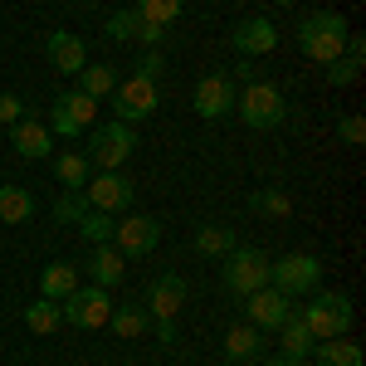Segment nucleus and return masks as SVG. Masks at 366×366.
<instances>
[{"label": "nucleus", "instance_id": "obj_24", "mask_svg": "<svg viewBox=\"0 0 366 366\" xmlns=\"http://www.w3.org/2000/svg\"><path fill=\"white\" fill-rule=\"evenodd\" d=\"M234 244H239V239H234V229H229V225H200L196 229V254H200V259H215V264H220Z\"/></svg>", "mask_w": 366, "mask_h": 366}, {"label": "nucleus", "instance_id": "obj_19", "mask_svg": "<svg viewBox=\"0 0 366 366\" xmlns=\"http://www.w3.org/2000/svg\"><path fill=\"white\" fill-rule=\"evenodd\" d=\"M74 288H79V264H69V259L44 264V274H39V298H54V303H64Z\"/></svg>", "mask_w": 366, "mask_h": 366}, {"label": "nucleus", "instance_id": "obj_8", "mask_svg": "<svg viewBox=\"0 0 366 366\" xmlns=\"http://www.w3.org/2000/svg\"><path fill=\"white\" fill-rule=\"evenodd\" d=\"M59 308H64V322H69V327H84V332H93V327H108L113 298H108V288L88 283V288H74V293H69Z\"/></svg>", "mask_w": 366, "mask_h": 366}, {"label": "nucleus", "instance_id": "obj_2", "mask_svg": "<svg viewBox=\"0 0 366 366\" xmlns=\"http://www.w3.org/2000/svg\"><path fill=\"white\" fill-rule=\"evenodd\" d=\"M303 327L312 332V342H332L352 332V298L347 293H322L312 288V303H303Z\"/></svg>", "mask_w": 366, "mask_h": 366}, {"label": "nucleus", "instance_id": "obj_4", "mask_svg": "<svg viewBox=\"0 0 366 366\" xmlns=\"http://www.w3.org/2000/svg\"><path fill=\"white\" fill-rule=\"evenodd\" d=\"M220 283H225L234 298H249L254 288H264V283H269V254L234 244V249L220 259Z\"/></svg>", "mask_w": 366, "mask_h": 366}, {"label": "nucleus", "instance_id": "obj_15", "mask_svg": "<svg viewBox=\"0 0 366 366\" xmlns=\"http://www.w3.org/2000/svg\"><path fill=\"white\" fill-rule=\"evenodd\" d=\"M293 312V298L274 288V283H264V288H254L249 298H244V322H254L259 332L264 327H283V317Z\"/></svg>", "mask_w": 366, "mask_h": 366}, {"label": "nucleus", "instance_id": "obj_7", "mask_svg": "<svg viewBox=\"0 0 366 366\" xmlns=\"http://www.w3.org/2000/svg\"><path fill=\"white\" fill-rule=\"evenodd\" d=\"M162 108V93H157V84L152 79H117L113 88V113L117 122H127V127H137V122H147V117Z\"/></svg>", "mask_w": 366, "mask_h": 366}, {"label": "nucleus", "instance_id": "obj_23", "mask_svg": "<svg viewBox=\"0 0 366 366\" xmlns=\"http://www.w3.org/2000/svg\"><path fill=\"white\" fill-rule=\"evenodd\" d=\"M113 88H117V69L113 64H84V69H79V93H88L93 103L113 98Z\"/></svg>", "mask_w": 366, "mask_h": 366}, {"label": "nucleus", "instance_id": "obj_13", "mask_svg": "<svg viewBox=\"0 0 366 366\" xmlns=\"http://www.w3.org/2000/svg\"><path fill=\"white\" fill-rule=\"evenodd\" d=\"M113 244L122 249V259L152 254L157 244H162V220H157V215H127V220H117Z\"/></svg>", "mask_w": 366, "mask_h": 366}, {"label": "nucleus", "instance_id": "obj_36", "mask_svg": "<svg viewBox=\"0 0 366 366\" xmlns=\"http://www.w3.org/2000/svg\"><path fill=\"white\" fill-rule=\"evenodd\" d=\"M162 69H167V59H162V49H147V54L137 59V79H162Z\"/></svg>", "mask_w": 366, "mask_h": 366}, {"label": "nucleus", "instance_id": "obj_38", "mask_svg": "<svg viewBox=\"0 0 366 366\" xmlns=\"http://www.w3.org/2000/svg\"><path fill=\"white\" fill-rule=\"evenodd\" d=\"M137 39L147 44V49H162V44H167V29H162V25H142Z\"/></svg>", "mask_w": 366, "mask_h": 366}, {"label": "nucleus", "instance_id": "obj_5", "mask_svg": "<svg viewBox=\"0 0 366 366\" xmlns=\"http://www.w3.org/2000/svg\"><path fill=\"white\" fill-rule=\"evenodd\" d=\"M137 152V127H127V122H103V127H93V137H88V162L93 171H122V162Z\"/></svg>", "mask_w": 366, "mask_h": 366}, {"label": "nucleus", "instance_id": "obj_32", "mask_svg": "<svg viewBox=\"0 0 366 366\" xmlns=\"http://www.w3.org/2000/svg\"><path fill=\"white\" fill-rule=\"evenodd\" d=\"M137 29H142L137 10H117V15H108V25H103V34H108L113 44H127V39H137Z\"/></svg>", "mask_w": 366, "mask_h": 366}, {"label": "nucleus", "instance_id": "obj_31", "mask_svg": "<svg viewBox=\"0 0 366 366\" xmlns=\"http://www.w3.org/2000/svg\"><path fill=\"white\" fill-rule=\"evenodd\" d=\"M88 210H93V205H88L84 191H64V196L54 200V220H59V225H79Z\"/></svg>", "mask_w": 366, "mask_h": 366}, {"label": "nucleus", "instance_id": "obj_40", "mask_svg": "<svg viewBox=\"0 0 366 366\" xmlns=\"http://www.w3.org/2000/svg\"><path fill=\"white\" fill-rule=\"evenodd\" d=\"M152 327H157V337H162V342H176V322H152Z\"/></svg>", "mask_w": 366, "mask_h": 366}, {"label": "nucleus", "instance_id": "obj_30", "mask_svg": "<svg viewBox=\"0 0 366 366\" xmlns=\"http://www.w3.org/2000/svg\"><path fill=\"white\" fill-rule=\"evenodd\" d=\"M79 234H84L88 244H113V229H117V215H108V210H88L84 220H79Z\"/></svg>", "mask_w": 366, "mask_h": 366}, {"label": "nucleus", "instance_id": "obj_35", "mask_svg": "<svg viewBox=\"0 0 366 366\" xmlns=\"http://www.w3.org/2000/svg\"><path fill=\"white\" fill-rule=\"evenodd\" d=\"M337 142H347V147H362L366 142V122H362V113H347L337 122Z\"/></svg>", "mask_w": 366, "mask_h": 366}, {"label": "nucleus", "instance_id": "obj_12", "mask_svg": "<svg viewBox=\"0 0 366 366\" xmlns=\"http://www.w3.org/2000/svg\"><path fill=\"white\" fill-rule=\"evenodd\" d=\"M229 44L239 59H259V54H274L279 49V25L269 15H244L239 25L229 29Z\"/></svg>", "mask_w": 366, "mask_h": 366}, {"label": "nucleus", "instance_id": "obj_28", "mask_svg": "<svg viewBox=\"0 0 366 366\" xmlns=\"http://www.w3.org/2000/svg\"><path fill=\"white\" fill-rule=\"evenodd\" d=\"M132 10H137V20H142V25H162V29H171L176 20H181L186 0H137Z\"/></svg>", "mask_w": 366, "mask_h": 366}, {"label": "nucleus", "instance_id": "obj_22", "mask_svg": "<svg viewBox=\"0 0 366 366\" xmlns=\"http://www.w3.org/2000/svg\"><path fill=\"white\" fill-rule=\"evenodd\" d=\"M312 347H317V342H312V332L303 327V317H298V312H288V317H283V327H279V352H283V357H303V362H308Z\"/></svg>", "mask_w": 366, "mask_h": 366}, {"label": "nucleus", "instance_id": "obj_26", "mask_svg": "<svg viewBox=\"0 0 366 366\" xmlns=\"http://www.w3.org/2000/svg\"><path fill=\"white\" fill-rule=\"evenodd\" d=\"M25 327L34 332V337H49V332L64 327V308H59L54 298H39V303H29V308H25Z\"/></svg>", "mask_w": 366, "mask_h": 366}, {"label": "nucleus", "instance_id": "obj_21", "mask_svg": "<svg viewBox=\"0 0 366 366\" xmlns=\"http://www.w3.org/2000/svg\"><path fill=\"white\" fill-rule=\"evenodd\" d=\"M108 327H113L122 342H132V337H142V332L152 327V317H147V308H142V303H113Z\"/></svg>", "mask_w": 366, "mask_h": 366}, {"label": "nucleus", "instance_id": "obj_6", "mask_svg": "<svg viewBox=\"0 0 366 366\" xmlns=\"http://www.w3.org/2000/svg\"><path fill=\"white\" fill-rule=\"evenodd\" d=\"M269 283L283 288L288 298H303L322 283V259L317 254H283V259H269Z\"/></svg>", "mask_w": 366, "mask_h": 366}, {"label": "nucleus", "instance_id": "obj_3", "mask_svg": "<svg viewBox=\"0 0 366 366\" xmlns=\"http://www.w3.org/2000/svg\"><path fill=\"white\" fill-rule=\"evenodd\" d=\"M234 117L254 127V132H269V127H279L283 117H288V103H283V93L274 84H244L239 88V98H234Z\"/></svg>", "mask_w": 366, "mask_h": 366}, {"label": "nucleus", "instance_id": "obj_37", "mask_svg": "<svg viewBox=\"0 0 366 366\" xmlns=\"http://www.w3.org/2000/svg\"><path fill=\"white\" fill-rule=\"evenodd\" d=\"M20 117H25V103H20L15 93H0V122H5V127H15Z\"/></svg>", "mask_w": 366, "mask_h": 366}, {"label": "nucleus", "instance_id": "obj_34", "mask_svg": "<svg viewBox=\"0 0 366 366\" xmlns=\"http://www.w3.org/2000/svg\"><path fill=\"white\" fill-rule=\"evenodd\" d=\"M357 79H362V64H357V59H332V64H327V84L332 88H352L357 84Z\"/></svg>", "mask_w": 366, "mask_h": 366}, {"label": "nucleus", "instance_id": "obj_25", "mask_svg": "<svg viewBox=\"0 0 366 366\" xmlns=\"http://www.w3.org/2000/svg\"><path fill=\"white\" fill-rule=\"evenodd\" d=\"M54 176L64 191H84L88 176H93V162H88L84 152H64V157H54Z\"/></svg>", "mask_w": 366, "mask_h": 366}, {"label": "nucleus", "instance_id": "obj_1", "mask_svg": "<svg viewBox=\"0 0 366 366\" xmlns=\"http://www.w3.org/2000/svg\"><path fill=\"white\" fill-rule=\"evenodd\" d=\"M347 20H342L337 10H312V15H303L298 20V49L312 59V64H332V59H342V49H347Z\"/></svg>", "mask_w": 366, "mask_h": 366}, {"label": "nucleus", "instance_id": "obj_20", "mask_svg": "<svg viewBox=\"0 0 366 366\" xmlns=\"http://www.w3.org/2000/svg\"><path fill=\"white\" fill-rule=\"evenodd\" d=\"M34 220V196L25 186H0V225H29Z\"/></svg>", "mask_w": 366, "mask_h": 366}, {"label": "nucleus", "instance_id": "obj_16", "mask_svg": "<svg viewBox=\"0 0 366 366\" xmlns=\"http://www.w3.org/2000/svg\"><path fill=\"white\" fill-rule=\"evenodd\" d=\"M44 54H49V69H59L64 79H79V69L88 64V49L79 34H69V29H54L49 39H44Z\"/></svg>", "mask_w": 366, "mask_h": 366}, {"label": "nucleus", "instance_id": "obj_9", "mask_svg": "<svg viewBox=\"0 0 366 366\" xmlns=\"http://www.w3.org/2000/svg\"><path fill=\"white\" fill-rule=\"evenodd\" d=\"M93 117H98V103L79 88H64L54 98V113H49V132L54 137H79V132L93 127Z\"/></svg>", "mask_w": 366, "mask_h": 366}, {"label": "nucleus", "instance_id": "obj_11", "mask_svg": "<svg viewBox=\"0 0 366 366\" xmlns=\"http://www.w3.org/2000/svg\"><path fill=\"white\" fill-rule=\"evenodd\" d=\"M84 196H88V205H93V210L117 215V210H127V205H132L137 186H132V176H122V171H98V176H88Z\"/></svg>", "mask_w": 366, "mask_h": 366}, {"label": "nucleus", "instance_id": "obj_18", "mask_svg": "<svg viewBox=\"0 0 366 366\" xmlns=\"http://www.w3.org/2000/svg\"><path fill=\"white\" fill-rule=\"evenodd\" d=\"M88 279L98 283V288H117V283L127 279V259H122V249H117V244H93Z\"/></svg>", "mask_w": 366, "mask_h": 366}, {"label": "nucleus", "instance_id": "obj_14", "mask_svg": "<svg viewBox=\"0 0 366 366\" xmlns=\"http://www.w3.org/2000/svg\"><path fill=\"white\" fill-rule=\"evenodd\" d=\"M142 308H147L152 322H176L181 308H186V279H181V274H162V279H152Z\"/></svg>", "mask_w": 366, "mask_h": 366}, {"label": "nucleus", "instance_id": "obj_33", "mask_svg": "<svg viewBox=\"0 0 366 366\" xmlns=\"http://www.w3.org/2000/svg\"><path fill=\"white\" fill-rule=\"evenodd\" d=\"M249 210L283 220V215H288V196H283V191H254V196H249Z\"/></svg>", "mask_w": 366, "mask_h": 366}, {"label": "nucleus", "instance_id": "obj_41", "mask_svg": "<svg viewBox=\"0 0 366 366\" xmlns=\"http://www.w3.org/2000/svg\"><path fill=\"white\" fill-rule=\"evenodd\" d=\"M264 366H308V362H303V357H283V352H279L274 362H264Z\"/></svg>", "mask_w": 366, "mask_h": 366}, {"label": "nucleus", "instance_id": "obj_39", "mask_svg": "<svg viewBox=\"0 0 366 366\" xmlns=\"http://www.w3.org/2000/svg\"><path fill=\"white\" fill-rule=\"evenodd\" d=\"M234 79H239V84H254V59H239V64H234Z\"/></svg>", "mask_w": 366, "mask_h": 366}, {"label": "nucleus", "instance_id": "obj_10", "mask_svg": "<svg viewBox=\"0 0 366 366\" xmlns=\"http://www.w3.org/2000/svg\"><path fill=\"white\" fill-rule=\"evenodd\" d=\"M234 98H239L234 79H225V74H205V79L196 84L191 108H196V117H205V122H220V117H234Z\"/></svg>", "mask_w": 366, "mask_h": 366}, {"label": "nucleus", "instance_id": "obj_17", "mask_svg": "<svg viewBox=\"0 0 366 366\" xmlns=\"http://www.w3.org/2000/svg\"><path fill=\"white\" fill-rule=\"evenodd\" d=\"M10 147L25 157V162H44L49 152H54V132L44 127V122H34V117H20L15 127H10Z\"/></svg>", "mask_w": 366, "mask_h": 366}, {"label": "nucleus", "instance_id": "obj_29", "mask_svg": "<svg viewBox=\"0 0 366 366\" xmlns=\"http://www.w3.org/2000/svg\"><path fill=\"white\" fill-rule=\"evenodd\" d=\"M225 357L229 362H249V357H259V327H254V322H239V327L225 332Z\"/></svg>", "mask_w": 366, "mask_h": 366}, {"label": "nucleus", "instance_id": "obj_27", "mask_svg": "<svg viewBox=\"0 0 366 366\" xmlns=\"http://www.w3.org/2000/svg\"><path fill=\"white\" fill-rule=\"evenodd\" d=\"M312 357H317V366H362V347L347 337H332V342H317Z\"/></svg>", "mask_w": 366, "mask_h": 366}, {"label": "nucleus", "instance_id": "obj_42", "mask_svg": "<svg viewBox=\"0 0 366 366\" xmlns=\"http://www.w3.org/2000/svg\"><path fill=\"white\" fill-rule=\"evenodd\" d=\"M279 5H298V0H279Z\"/></svg>", "mask_w": 366, "mask_h": 366}]
</instances>
